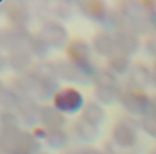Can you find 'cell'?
Returning a JSON list of instances; mask_svg holds the SVG:
<instances>
[{
    "label": "cell",
    "instance_id": "cell-24",
    "mask_svg": "<svg viewBox=\"0 0 156 154\" xmlns=\"http://www.w3.org/2000/svg\"><path fill=\"white\" fill-rule=\"evenodd\" d=\"M28 49L33 54V56L37 57L39 59H43L48 55L51 48L46 43L44 39L40 34H38L33 35L28 44Z\"/></svg>",
    "mask_w": 156,
    "mask_h": 154
},
{
    "label": "cell",
    "instance_id": "cell-4",
    "mask_svg": "<svg viewBox=\"0 0 156 154\" xmlns=\"http://www.w3.org/2000/svg\"><path fill=\"white\" fill-rule=\"evenodd\" d=\"M120 104L130 114L144 116L152 109L153 100L143 91L127 89L122 92Z\"/></svg>",
    "mask_w": 156,
    "mask_h": 154
},
{
    "label": "cell",
    "instance_id": "cell-22",
    "mask_svg": "<svg viewBox=\"0 0 156 154\" xmlns=\"http://www.w3.org/2000/svg\"><path fill=\"white\" fill-rule=\"evenodd\" d=\"M44 142L47 146L52 150H62L68 145L69 136L62 129L47 130Z\"/></svg>",
    "mask_w": 156,
    "mask_h": 154
},
{
    "label": "cell",
    "instance_id": "cell-28",
    "mask_svg": "<svg viewBox=\"0 0 156 154\" xmlns=\"http://www.w3.org/2000/svg\"><path fill=\"white\" fill-rule=\"evenodd\" d=\"M52 11L55 16L63 21H69L73 16V6L69 1L58 2L52 8Z\"/></svg>",
    "mask_w": 156,
    "mask_h": 154
},
{
    "label": "cell",
    "instance_id": "cell-8",
    "mask_svg": "<svg viewBox=\"0 0 156 154\" xmlns=\"http://www.w3.org/2000/svg\"><path fill=\"white\" fill-rule=\"evenodd\" d=\"M46 43L53 49H62L67 44L69 33L66 27L61 23L56 21H49L44 23L40 33Z\"/></svg>",
    "mask_w": 156,
    "mask_h": 154
},
{
    "label": "cell",
    "instance_id": "cell-30",
    "mask_svg": "<svg viewBox=\"0 0 156 154\" xmlns=\"http://www.w3.org/2000/svg\"><path fill=\"white\" fill-rule=\"evenodd\" d=\"M80 154H106V152L95 147H86L80 151Z\"/></svg>",
    "mask_w": 156,
    "mask_h": 154
},
{
    "label": "cell",
    "instance_id": "cell-23",
    "mask_svg": "<svg viewBox=\"0 0 156 154\" xmlns=\"http://www.w3.org/2000/svg\"><path fill=\"white\" fill-rule=\"evenodd\" d=\"M108 64L109 70L115 75H125L127 72L129 73L132 68L130 57L119 52L108 59Z\"/></svg>",
    "mask_w": 156,
    "mask_h": 154
},
{
    "label": "cell",
    "instance_id": "cell-19",
    "mask_svg": "<svg viewBox=\"0 0 156 154\" xmlns=\"http://www.w3.org/2000/svg\"><path fill=\"white\" fill-rule=\"evenodd\" d=\"M123 90L116 87H96L94 95L96 99L102 105L112 106L120 101Z\"/></svg>",
    "mask_w": 156,
    "mask_h": 154
},
{
    "label": "cell",
    "instance_id": "cell-10",
    "mask_svg": "<svg viewBox=\"0 0 156 154\" xmlns=\"http://www.w3.org/2000/svg\"><path fill=\"white\" fill-rule=\"evenodd\" d=\"M60 79L78 85H88L92 78L69 61H59L55 63Z\"/></svg>",
    "mask_w": 156,
    "mask_h": 154
},
{
    "label": "cell",
    "instance_id": "cell-15",
    "mask_svg": "<svg viewBox=\"0 0 156 154\" xmlns=\"http://www.w3.org/2000/svg\"><path fill=\"white\" fill-rule=\"evenodd\" d=\"M67 119L64 114L58 110L54 106L41 107L40 123L46 130H57L62 129L66 124Z\"/></svg>",
    "mask_w": 156,
    "mask_h": 154
},
{
    "label": "cell",
    "instance_id": "cell-20",
    "mask_svg": "<svg viewBox=\"0 0 156 154\" xmlns=\"http://www.w3.org/2000/svg\"><path fill=\"white\" fill-rule=\"evenodd\" d=\"M74 129L77 136L85 142H95L99 135L98 127L87 122L81 117L75 123Z\"/></svg>",
    "mask_w": 156,
    "mask_h": 154
},
{
    "label": "cell",
    "instance_id": "cell-5",
    "mask_svg": "<svg viewBox=\"0 0 156 154\" xmlns=\"http://www.w3.org/2000/svg\"><path fill=\"white\" fill-rule=\"evenodd\" d=\"M114 143L122 149H131L138 141L137 123L131 118H122L112 131Z\"/></svg>",
    "mask_w": 156,
    "mask_h": 154
},
{
    "label": "cell",
    "instance_id": "cell-14",
    "mask_svg": "<svg viewBox=\"0 0 156 154\" xmlns=\"http://www.w3.org/2000/svg\"><path fill=\"white\" fill-rule=\"evenodd\" d=\"M129 84L133 89L144 91L153 83V73L144 64L137 63L131 68L128 76Z\"/></svg>",
    "mask_w": 156,
    "mask_h": 154
},
{
    "label": "cell",
    "instance_id": "cell-11",
    "mask_svg": "<svg viewBox=\"0 0 156 154\" xmlns=\"http://www.w3.org/2000/svg\"><path fill=\"white\" fill-rule=\"evenodd\" d=\"M6 18L13 23V26L26 25L31 21V11L28 5L20 0H13L5 3L4 7Z\"/></svg>",
    "mask_w": 156,
    "mask_h": 154
},
{
    "label": "cell",
    "instance_id": "cell-3",
    "mask_svg": "<svg viewBox=\"0 0 156 154\" xmlns=\"http://www.w3.org/2000/svg\"><path fill=\"white\" fill-rule=\"evenodd\" d=\"M69 61L82 69L89 77H93L97 69L92 61V51L83 40H74L67 47Z\"/></svg>",
    "mask_w": 156,
    "mask_h": 154
},
{
    "label": "cell",
    "instance_id": "cell-7",
    "mask_svg": "<svg viewBox=\"0 0 156 154\" xmlns=\"http://www.w3.org/2000/svg\"><path fill=\"white\" fill-rule=\"evenodd\" d=\"M53 106L62 114H75L83 109L84 97L76 88H63L54 96Z\"/></svg>",
    "mask_w": 156,
    "mask_h": 154
},
{
    "label": "cell",
    "instance_id": "cell-2",
    "mask_svg": "<svg viewBox=\"0 0 156 154\" xmlns=\"http://www.w3.org/2000/svg\"><path fill=\"white\" fill-rule=\"evenodd\" d=\"M37 78V89L34 98L47 101L60 91V78L55 63L44 61L38 64L33 71Z\"/></svg>",
    "mask_w": 156,
    "mask_h": 154
},
{
    "label": "cell",
    "instance_id": "cell-13",
    "mask_svg": "<svg viewBox=\"0 0 156 154\" xmlns=\"http://www.w3.org/2000/svg\"><path fill=\"white\" fill-rule=\"evenodd\" d=\"M17 110L21 121L26 126L34 127L40 123L41 107L38 106L34 98L29 96L23 97Z\"/></svg>",
    "mask_w": 156,
    "mask_h": 154
},
{
    "label": "cell",
    "instance_id": "cell-32",
    "mask_svg": "<svg viewBox=\"0 0 156 154\" xmlns=\"http://www.w3.org/2000/svg\"><path fill=\"white\" fill-rule=\"evenodd\" d=\"M63 154H80V151H69V152H66Z\"/></svg>",
    "mask_w": 156,
    "mask_h": 154
},
{
    "label": "cell",
    "instance_id": "cell-34",
    "mask_svg": "<svg viewBox=\"0 0 156 154\" xmlns=\"http://www.w3.org/2000/svg\"><path fill=\"white\" fill-rule=\"evenodd\" d=\"M2 154H4V153H2Z\"/></svg>",
    "mask_w": 156,
    "mask_h": 154
},
{
    "label": "cell",
    "instance_id": "cell-31",
    "mask_svg": "<svg viewBox=\"0 0 156 154\" xmlns=\"http://www.w3.org/2000/svg\"><path fill=\"white\" fill-rule=\"evenodd\" d=\"M152 73H153V84L156 87V63L154 66V68L152 70Z\"/></svg>",
    "mask_w": 156,
    "mask_h": 154
},
{
    "label": "cell",
    "instance_id": "cell-18",
    "mask_svg": "<svg viewBox=\"0 0 156 154\" xmlns=\"http://www.w3.org/2000/svg\"><path fill=\"white\" fill-rule=\"evenodd\" d=\"M22 95L13 87H4L0 88V106L3 110L13 111L17 109L23 99Z\"/></svg>",
    "mask_w": 156,
    "mask_h": 154
},
{
    "label": "cell",
    "instance_id": "cell-9",
    "mask_svg": "<svg viewBox=\"0 0 156 154\" xmlns=\"http://www.w3.org/2000/svg\"><path fill=\"white\" fill-rule=\"evenodd\" d=\"M76 5L83 16L92 22L105 25L109 14V9L103 1L80 0L78 1Z\"/></svg>",
    "mask_w": 156,
    "mask_h": 154
},
{
    "label": "cell",
    "instance_id": "cell-26",
    "mask_svg": "<svg viewBox=\"0 0 156 154\" xmlns=\"http://www.w3.org/2000/svg\"><path fill=\"white\" fill-rule=\"evenodd\" d=\"M140 124L149 136L156 139V104L153 105L149 114L142 117Z\"/></svg>",
    "mask_w": 156,
    "mask_h": 154
},
{
    "label": "cell",
    "instance_id": "cell-17",
    "mask_svg": "<svg viewBox=\"0 0 156 154\" xmlns=\"http://www.w3.org/2000/svg\"><path fill=\"white\" fill-rule=\"evenodd\" d=\"M92 44L97 53L108 59L117 51L114 36L105 32L97 33L92 39Z\"/></svg>",
    "mask_w": 156,
    "mask_h": 154
},
{
    "label": "cell",
    "instance_id": "cell-27",
    "mask_svg": "<svg viewBox=\"0 0 156 154\" xmlns=\"http://www.w3.org/2000/svg\"><path fill=\"white\" fill-rule=\"evenodd\" d=\"M21 119L13 111L3 110L0 115L1 129L6 128H21Z\"/></svg>",
    "mask_w": 156,
    "mask_h": 154
},
{
    "label": "cell",
    "instance_id": "cell-6",
    "mask_svg": "<svg viewBox=\"0 0 156 154\" xmlns=\"http://www.w3.org/2000/svg\"><path fill=\"white\" fill-rule=\"evenodd\" d=\"M33 35L26 27L12 26L0 32V46L9 52L28 47Z\"/></svg>",
    "mask_w": 156,
    "mask_h": 154
},
{
    "label": "cell",
    "instance_id": "cell-21",
    "mask_svg": "<svg viewBox=\"0 0 156 154\" xmlns=\"http://www.w3.org/2000/svg\"><path fill=\"white\" fill-rule=\"evenodd\" d=\"M105 115V111L99 104L89 102L83 107L81 118L98 127L104 122Z\"/></svg>",
    "mask_w": 156,
    "mask_h": 154
},
{
    "label": "cell",
    "instance_id": "cell-12",
    "mask_svg": "<svg viewBox=\"0 0 156 154\" xmlns=\"http://www.w3.org/2000/svg\"><path fill=\"white\" fill-rule=\"evenodd\" d=\"M117 51L126 56L135 54L141 46L139 35L129 29L119 30L114 34Z\"/></svg>",
    "mask_w": 156,
    "mask_h": 154
},
{
    "label": "cell",
    "instance_id": "cell-25",
    "mask_svg": "<svg viewBox=\"0 0 156 154\" xmlns=\"http://www.w3.org/2000/svg\"><path fill=\"white\" fill-rule=\"evenodd\" d=\"M92 82L96 87H116V76L110 70H97L92 77Z\"/></svg>",
    "mask_w": 156,
    "mask_h": 154
},
{
    "label": "cell",
    "instance_id": "cell-16",
    "mask_svg": "<svg viewBox=\"0 0 156 154\" xmlns=\"http://www.w3.org/2000/svg\"><path fill=\"white\" fill-rule=\"evenodd\" d=\"M33 57L28 47L16 50L9 52L7 57L8 66L16 72L24 74L33 63Z\"/></svg>",
    "mask_w": 156,
    "mask_h": 154
},
{
    "label": "cell",
    "instance_id": "cell-29",
    "mask_svg": "<svg viewBox=\"0 0 156 154\" xmlns=\"http://www.w3.org/2000/svg\"><path fill=\"white\" fill-rule=\"evenodd\" d=\"M147 52L154 58L156 59V35L151 36L145 44Z\"/></svg>",
    "mask_w": 156,
    "mask_h": 154
},
{
    "label": "cell",
    "instance_id": "cell-1",
    "mask_svg": "<svg viewBox=\"0 0 156 154\" xmlns=\"http://www.w3.org/2000/svg\"><path fill=\"white\" fill-rule=\"evenodd\" d=\"M0 146L4 154H38L42 149L39 139L21 128L1 129Z\"/></svg>",
    "mask_w": 156,
    "mask_h": 154
},
{
    "label": "cell",
    "instance_id": "cell-33",
    "mask_svg": "<svg viewBox=\"0 0 156 154\" xmlns=\"http://www.w3.org/2000/svg\"><path fill=\"white\" fill-rule=\"evenodd\" d=\"M151 154H156V150H154V151H153V152H151Z\"/></svg>",
    "mask_w": 156,
    "mask_h": 154
}]
</instances>
